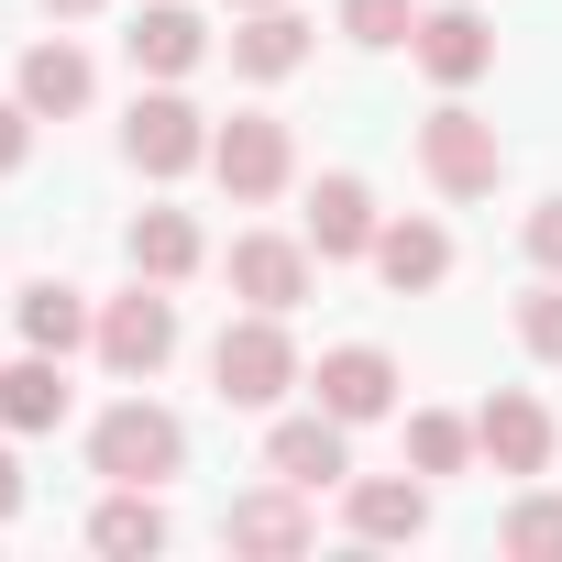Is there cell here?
Returning <instances> with one entry per match:
<instances>
[{
	"label": "cell",
	"instance_id": "6da1fadb",
	"mask_svg": "<svg viewBox=\"0 0 562 562\" xmlns=\"http://www.w3.org/2000/svg\"><path fill=\"white\" fill-rule=\"evenodd\" d=\"M210 386H221V408H276L288 386H310V364H299V342H288V310H243V321H221Z\"/></svg>",
	"mask_w": 562,
	"mask_h": 562
},
{
	"label": "cell",
	"instance_id": "7a4b0ae2",
	"mask_svg": "<svg viewBox=\"0 0 562 562\" xmlns=\"http://www.w3.org/2000/svg\"><path fill=\"white\" fill-rule=\"evenodd\" d=\"M177 463H188V419L155 408V397H122V408L89 430V474H111V485H166Z\"/></svg>",
	"mask_w": 562,
	"mask_h": 562
},
{
	"label": "cell",
	"instance_id": "3957f363",
	"mask_svg": "<svg viewBox=\"0 0 562 562\" xmlns=\"http://www.w3.org/2000/svg\"><path fill=\"white\" fill-rule=\"evenodd\" d=\"M419 166H430V188H441V199H496V177H507V144H496V122H485V111L441 100V111L419 122Z\"/></svg>",
	"mask_w": 562,
	"mask_h": 562
},
{
	"label": "cell",
	"instance_id": "277c9868",
	"mask_svg": "<svg viewBox=\"0 0 562 562\" xmlns=\"http://www.w3.org/2000/svg\"><path fill=\"white\" fill-rule=\"evenodd\" d=\"M210 177L232 188V199H276L299 177V144H288V122L276 111H232L221 133H210Z\"/></svg>",
	"mask_w": 562,
	"mask_h": 562
},
{
	"label": "cell",
	"instance_id": "5b68a950",
	"mask_svg": "<svg viewBox=\"0 0 562 562\" xmlns=\"http://www.w3.org/2000/svg\"><path fill=\"white\" fill-rule=\"evenodd\" d=\"M166 353H177V299L155 276H133V299L100 310V364L111 375H166Z\"/></svg>",
	"mask_w": 562,
	"mask_h": 562
},
{
	"label": "cell",
	"instance_id": "8992f818",
	"mask_svg": "<svg viewBox=\"0 0 562 562\" xmlns=\"http://www.w3.org/2000/svg\"><path fill=\"white\" fill-rule=\"evenodd\" d=\"M122 155H133L144 177H188V166H210V122H199L177 89H144L133 122H122Z\"/></svg>",
	"mask_w": 562,
	"mask_h": 562
},
{
	"label": "cell",
	"instance_id": "52a82bcc",
	"mask_svg": "<svg viewBox=\"0 0 562 562\" xmlns=\"http://www.w3.org/2000/svg\"><path fill=\"white\" fill-rule=\"evenodd\" d=\"M265 474H288L299 496H321V485H353L342 419H331V408H310V419H276V430H265Z\"/></svg>",
	"mask_w": 562,
	"mask_h": 562
},
{
	"label": "cell",
	"instance_id": "ba28073f",
	"mask_svg": "<svg viewBox=\"0 0 562 562\" xmlns=\"http://www.w3.org/2000/svg\"><path fill=\"white\" fill-rule=\"evenodd\" d=\"M232 299L243 310H299L310 299V232L288 243V232H243L232 243Z\"/></svg>",
	"mask_w": 562,
	"mask_h": 562
},
{
	"label": "cell",
	"instance_id": "9c48e42d",
	"mask_svg": "<svg viewBox=\"0 0 562 562\" xmlns=\"http://www.w3.org/2000/svg\"><path fill=\"white\" fill-rule=\"evenodd\" d=\"M408 56H419V67H430L441 89H474V78L496 67V34H485V12H463V0H441V12H419Z\"/></svg>",
	"mask_w": 562,
	"mask_h": 562
},
{
	"label": "cell",
	"instance_id": "30bf717a",
	"mask_svg": "<svg viewBox=\"0 0 562 562\" xmlns=\"http://www.w3.org/2000/svg\"><path fill=\"white\" fill-rule=\"evenodd\" d=\"M310 386H321V408H331L342 430H364V419H386V408H397V364H386L375 342L321 353V375H310Z\"/></svg>",
	"mask_w": 562,
	"mask_h": 562
},
{
	"label": "cell",
	"instance_id": "8fae6325",
	"mask_svg": "<svg viewBox=\"0 0 562 562\" xmlns=\"http://www.w3.org/2000/svg\"><path fill=\"white\" fill-rule=\"evenodd\" d=\"M474 452H485L496 474H540V463H551V408L518 397V386H496V397L474 408Z\"/></svg>",
	"mask_w": 562,
	"mask_h": 562
},
{
	"label": "cell",
	"instance_id": "7c38bea8",
	"mask_svg": "<svg viewBox=\"0 0 562 562\" xmlns=\"http://www.w3.org/2000/svg\"><path fill=\"white\" fill-rule=\"evenodd\" d=\"M221 540L232 551H265V562H288V551H310V496L276 474V485H254V496H232V518H221Z\"/></svg>",
	"mask_w": 562,
	"mask_h": 562
},
{
	"label": "cell",
	"instance_id": "4fadbf2b",
	"mask_svg": "<svg viewBox=\"0 0 562 562\" xmlns=\"http://www.w3.org/2000/svg\"><path fill=\"white\" fill-rule=\"evenodd\" d=\"M375 232H386V221H375V188H364V177H321V188H310V254H321V265L375 254Z\"/></svg>",
	"mask_w": 562,
	"mask_h": 562
},
{
	"label": "cell",
	"instance_id": "5bb4252c",
	"mask_svg": "<svg viewBox=\"0 0 562 562\" xmlns=\"http://www.w3.org/2000/svg\"><path fill=\"white\" fill-rule=\"evenodd\" d=\"M342 518H353V540H419L430 529V485L419 474H353Z\"/></svg>",
	"mask_w": 562,
	"mask_h": 562
},
{
	"label": "cell",
	"instance_id": "9a60e30c",
	"mask_svg": "<svg viewBox=\"0 0 562 562\" xmlns=\"http://www.w3.org/2000/svg\"><path fill=\"white\" fill-rule=\"evenodd\" d=\"M122 45H133V67H144V78H188V67L210 56V23L188 12V0H144Z\"/></svg>",
	"mask_w": 562,
	"mask_h": 562
},
{
	"label": "cell",
	"instance_id": "2e32d148",
	"mask_svg": "<svg viewBox=\"0 0 562 562\" xmlns=\"http://www.w3.org/2000/svg\"><path fill=\"white\" fill-rule=\"evenodd\" d=\"M375 276H386L397 299L441 288V276H452V232H441V221H386V232H375Z\"/></svg>",
	"mask_w": 562,
	"mask_h": 562
},
{
	"label": "cell",
	"instance_id": "e0dca14e",
	"mask_svg": "<svg viewBox=\"0 0 562 562\" xmlns=\"http://www.w3.org/2000/svg\"><path fill=\"white\" fill-rule=\"evenodd\" d=\"M89 89H100V78H89V56H78L67 34H56V45H23V111H34V122L89 111Z\"/></svg>",
	"mask_w": 562,
	"mask_h": 562
},
{
	"label": "cell",
	"instance_id": "ac0fdd59",
	"mask_svg": "<svg viewBox=\"0 0 562 562\" xmlns=\"http://www.w3.org/2000/svg\"><path fill=\"white\" fill-rule=\"evenodd\" d=\"M310 67V23L276 0V12H243V34H232V78H299Z\"/></svg>",
	"mask_w": 562,
	"mask_h": 562
},
{
	"label": "cell",
	"instance_id": "d6986e66",
	"mask_svg": "<svg viewBox=\"0 0 562 562\" xmlns=\"http://www.w3.org/2000/svg\"><path fill=\"white\" fill-rule=\"evenodd\" d=\"M56 419H67V353L0 364V430H56Z\"/></svg>",
	"mask_w": 562,
	"mask_h": 562
},
{
	"label": "cell",
	"instance_id": "ffe728a7",
	"mask_svg": "<svg viewBox=\"0 0 562 562\" xmlns=\"http://www.w3.org/2000/svg\"><path fill=\"white\" fill-rule=\"evenodd\" d=\"M23 342L34 353H78V342H100V310L67 288V276H34L23 288Z\"/></svg>",
	"mask_w": 562,
	"mask_h": 562
},
{
	"label": "cell",
	"instance_id": "44dd1931",
	"mask_svg": "<svg viewBox=\"0 0 562 562\" xmlns=\"http://www.w3.org/2000/svg\"><path fill=\"white\" fill-rule=\"evenodd\" d=\"M122 254H133V276L177 288V276H199V221H188V210H144V221L122 232Z\"/></svg>",
	"mask_w": 562,
	"mask_h": 562
},
{
	"label": "cell",
	"instance_id": "7402d4cb",
	"mask_svg": "<svg viewBox=\"0 0 562 562\" xmlns=\"http://www.w3.org/2000/svg\"><path fill=\"white\" fill-rule=\"evenodd\" d=\"M89 551H166V507H155V485H111L100 496V518H89Z\"/></svg>",
	"mask_w": 562,
	"mask_h": 562
},
{
	"label": "cell",
	"instance_id": "603a6c76",
	"mask_svg": "<svg viewBox=\"0 0 562 562\" xmlns=\"http://www.w3.org/2000/svg\"><path fill=\"white\" fill-rule=\"evenodd\" d=\"M463 463H474V419L419 408V419H408V474H463Z\"/></svg>",
	"mask_w": 562,
	"mask_h": 562
},
{
	"label": "cell",
	"instance_id": "cb8c5ba5",
	"mask_svg": "<svg viewBox=\"0 0 562 562\" xmlns=\"http://www.w3.org/2000/svg\"><path fill=\"white\" fill-rule=\"evenodd\" d=\"M518 562H562V496H518L507 507V529H496Z\"/></svg>",
	"mask_w": 562,
	"mask_h": 562
},
{
	"label": "cell",
	"instance_id": "d4e9b609",
	"mask_svg": "<svg viewBox=\"0 0 562 562\" xmlns=\"http://www.w3.org/2000/svg\"><path fill=\"white\" fill-rule=\"evenodd\" d=\"M342 34L386 56V45H408V34H419V0H342Z\"/></svg>",
	"mask_w": 562,
	"mask_h": 562
},
{
	"label": "cell",
	"instance_id": "484cf974",
	"mask_svg": "<svg viewBox=\"0 0 562 562\" xmlns=\"http://www.w3.org/2000/svg\"><path fill=\"white\" fill-rule=\"evenodd\" d=\"M518 342H529L540 364H562V276H540V288L518 299Z\"/></svg>",
	"mask_w": 562,
	"mask_h": 562
},
{
	"label": "cell",
	"instance_id": "4316f807",
	"mask_svg": "<svg viewBox=\"0 0 562 562\" xmlns=\"http://www.w3.org/2000/svg\"><path fill=\"white\" fill-rule=\"evenodd\" d=\"M23 155H34V111L12 89V100H0V177H23Z\"/></svg>",
	"mask_w": 562,
	"mask_h": 562
},
{
	"label": "cell",
	"instance_id": "83f0119b",
	"mask_svg": "<svg viewBox=\"0 0 562 562\" xmlns=\"http://www.w3.org/2000/svg\"><path fill=\"white\" fill-rule=\"evenodd\" d=\"M529 265H540V276H562V199H540V210H529Z\"/></svg>",
	"mask_w": 562,
	"mask_h": 562
},
{
	"label": "cell",
	"instance_id": "f1b7e54d",
	"mask_svg": "<svg viewBox=\"0 0 562 562\" xmlns=\"http://www.w3.org/2000/svg\"><path fill=\"white\" fill-rule=\"evenodd\" d=\"M12 507H23V463H12V452H0V518H12Z\"/></svg>",
	"mask_w": 562,
	"mask_h": 562
},
{
	"label": "cell",
	"instance_id": "f546056e",
	"mask_svg": "<svg viewBox=\"0 0 562 562\" xmlns=\"http://www.w3.org/2000/svg\"><path fill=\"white\" fill-rule=\"evenodd\" d=\"M45 12H56V23H89V12H100V0H45Z\"/></svg>",
	"mask_w": 562,
	"mask_h": 562
},
{
	"label": "cell",
	"instance_id": "4dcf8cb0",
	"mask_svg": "<svg viewBox=\"0 0 562 562\" xmlns=\"http://www.w3.org/2000/svg\"><path fill=\"white\" fill-rule=\"evenodd\" d=\"M232 12H276V0H232Z\"/></svg>",
	"mask_w": 562,
	"mask_h": 562
}]
</instances>
